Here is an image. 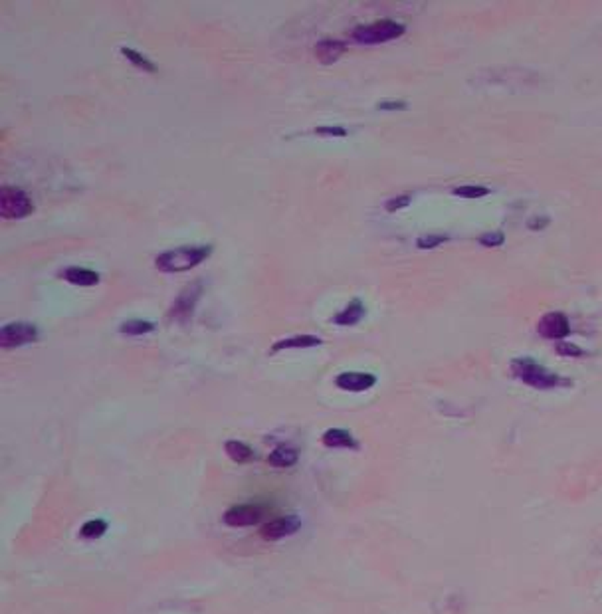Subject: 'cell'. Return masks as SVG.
<instances>
[{
	"instance_id": "6da1fadb",
	"label": "cell",
	"mask_w": 602,
	"mask_h": 614,
	"mask_svg": "<svg viewBox=\"0 0 602 614\" xmlns=\"http://www.w3.org/2000/svg\"><path fill=\"white\" fill-rule=\"evenodd\" d=\"M512 373L525 384H529L537 391H553L559 386H571V381L561 374L553 373L547 367H543L531 357H519L512 361Z\"/></svg>"
},
{
	"instance_id": "7a4b0ae2",
	"label": "cell",
	"mask_w": 602,
	"mask_h": 614,
	"mask_svg": "<svg viewBox=\"0 0 602 614\" xmlns=\"http://www.w3.org/2000/svg\"><path fill=\"white\" fill-rule=\"evenodd\" d=\"M212 246H179L155 258L157 270L165 273H181L196 268L206 258H211Z\"/></svg>"
},
{
	"instance_id": "3957f363",
	"label": "cell",
	"mask_w": 602,
	"mask_h": 614,
	"mask_svg": "<svg viewBox=\"0 0 602 614\" xmlns=\"http://www.w3.org/2000/svg\"><path fill=\"white\" fill-rule=\"evenodd\" d=\"M404 26L401 22H394L391 18H384V20L371 22V24H362V26H357L353 30L351 38L359 44H367V46H372V44H382V42H391L401 38L404 34Z\"/></svg>"
},
{
	"instance_id": "277c9868",
	"label": "cell",
	"mask_w": 602,
	"mask_h": 614,
	"mask_svg": "<svg viewBox=\"0 0 602 614\" xmlns=\"http://www.w3.org/2000/svg\"><path fill=\"white\" fill-rule=\"evenodd\" d=\"M34 212L30 196L16 187H2L0 192V214L6 220H18L26 218Z\"/></svg>"
},
{
	"instance_id": "5b68a950",
	"label": "cell",
	"mask_w": 602,
	"mask_h": 614,
	"mask_svg": "<svg viewBox=\"0 0 602 614\" xmlns=\"http://www.w3.org/2000/svg\"><path fill=\"white\" fill-rule=\"evenodd\" d=\"M34 341H38V327L32 323L12 321L2 325L0 329V345L4 349H14Z\"/></svg>"
},
{
	"instance_id": "8992f818",
	"label": "cell",
	"mask_w": 602,
	"mask_h": 614,
	"mask_svg": "<svg viewBox=\"0 0 602 614\" xmlns=\"http://www.w3.org/2000/svg\"><path fill=\"white\" fill-rule=\"evenodd\" d=\"M202 290H204V285H202V282L199 280V282L187 285V288L179 293V297L175 300L172 307L169 309V317H171L172 321H187V319L191 317L192 312H194V307H196V303H199V300H201Z\"/></svg>"
},
{
	"instance_id": "52a82bcc",
	"label": "cell",
	"mask_w": 602,
	"mask_h": 614,
	"mask_svg": "<svg viewBox=\"0 0 602 614\" xmlns=\"http://www.w3.org/2000/svg\"><path fill=\"white\" fill-rule=\"evenodd\" d=\"M537 331L545 339H557L561 341L569 333H571V323L569 317L562 312H551L545 313L539 323H537Z\"/></svg>"
},
{
	"instance_id": "ba28073f",
	"label": "cell",
	"mask_w": 602,
	"mask_h": 614,
	"mask_svg": "<svg viewBox=\"0 0 602 614\" xmlns=\"http://www.w3.org/2000/svg\"><path fill=\"white\" fill-rule=\"evenodd\" d=\"M300 527L301 519L297 515H285V517H278V519H271L266 525H261L260 535L266 541H278V539H283L288 535L300 531Z\"/></svg>"
},
{
	"instance_id": "9c48e42d",
	"label": "cell",
	"mask_w": 602,
	"mask_h": 614,
	"mask_svg": "<svg viewBox=\"0 0 602 614\" xmlns=\"http://www.w3.org/2000/svg\"><path fill=\"white\" fill-rule=\"evenodd\" d=\"M335 384L347 391V393H362L369 391L377 384V377L372 373H359V371H347L335 379Z\"/></svg>"
},
{
	"instance_id": "30bf717a",
	"label": "cell",
	"mask_w": 602,
	"mask_h": 614,
	"mask_svg": "<svg viewBox=\"0 0 602 614\" xmlns=\"http://www.w3.org/2000/svg\"><path fill=\"white\" fill-rule=\"evenodd\" d=\"M261 515H264V512L256 505H236L224 514V524L230 525V527H248V525L258 524Z\"/></svg>"
},
{
	"instance_id": "8fae6325",
	"label": "cell",
	"mask_w": 602,
	"mask_h": 614,
	"mask_svg": "<svg viewBox=\"0 0 602 614\" xmlns=\"http://www.w3.org/2000/svg\"><path fill=\"white\" fill-rule=\"evenodd\" d=\"M345 52H347V46H345V42L341 40L325 38V40H319L317 44H315V56H317V60L321 61V64H325V66L335 64Z\"/></svg>"
},
{
	"instance_id": "7c38bea8",
	"label": "cell",
	"mask_w": 602,
	"mask_h": 614,
	"mask_svg": "<svg viewBox=\"0 0 602 614\" xmlns=\"http://www.w3.org/2000/svg\"><path fill=\"white\" fill-rule=\"evenodd\" d=\"M365 313H367L365 303H362L359 297H355V300H351V302L347 303V307H345L343 312H339L335 317H333V323H335V325H341V327H353V325H357L359 321H362Z\"/></svg>"
},
{
	"instance_id": "4fadbf2b",
	"label": "cell",
	"mask_w": 602,
	"mask_h": 614,
	"mask_svg": "<svg viewBox=\"0 0 602 614\" xmlns=\"http://www.w3.org/2000/svg\"><path fill=\"white\" fill-rule=\"evenodd\" d=\"M319 345H323V339L317 335H295V337H288V339L273 343L271 353H280L283 349H309V347H319Z\"/></svg>"
},
{
	"instance_id": "5bb4252c",
	"label": "cell",
	"mask_w": 602,
	"mask_h": 614,
	"mask_svg": "<svg viewBox=\"0 0 602 614\" xmlns=\"http://www.w3.org/2000/svg\"><path fill=\"white\" fill-rule=\"evenodd\" d=\"M64 278L70 283H73V285H81V288H91V285L100 283V273L88 270V268H80V266L68 268L64 272Z\"/></svg>"
},
{
	"instance_id": "9a60e30c",
	"label": "cell",
	"mask_w": 602,
	"mask_h": 614,
	"mask_svg": "<svg viewBox=\"0 0 602 614\" xmlns=\"http://www.w3.org/2000/svg\"><path fill=\"white\" fill-rule=\"evenodd\" d=\"M323 444L325 446H329V448H359V444H357V440L353 438L351 432H347V430H341V428H331V430H327V432L323 434Z\"/></svg>"
},
{
	"instance_id": "2e32d148",
	"label": "cell",
	"mask_w": 602,
	"mask_h": 614,
	"mask_svg": "<svg viewBox=\"0 0 602 614\" xmlns=\"http://www.w3.org/2000/svg\"><path fill=\"white\" fill-rule=\"evenodd\" d=\"M297 460H300L297 450L288 448V446H280V448H276V450L270 454V458H268V462H270L271 466H276V468H291V466L297 464Z\"/></svg>"
},
{
	"instance_id": "e0dca14e",
	"label": "cell",
	"mask_w": 602,
	"mask_h": 614,
	"mask_svg": "<svg viewBox=\"0 0 602 614\" xmlns=\"http://www.w3.org/2000/svg\"><path fill=\"white\" fill-rule=\"evenodd\" d=\"M224 450H226V454L230 456L234 462L246 464L254 460V450H252L248 444L240 442V440H228L226 446H224Z\"/></svg>"
},
{
	"instance_id": "ac0fdd59",
	"label": "cell",
	"mask_w": 602,
	"mask_h": 614,
	"mask_svg": "<svg viewBox=\"0 0 602 614\" xmlns=\"http://www.w3.org/2000/svg\"><path fill=\"white\" fill-rule=\"evenodd\" d=\"M150 331H155V323L145 321V319H129V321H123L119 325V333L127 335V337H141V335H147Z\"/></svg>"
},
{
	"instance_id": "d6986e66",
	"label": "cell",
	"mask_w": 602,
	"mask_h": 614,
	"mask_svg": "<svg viewBox=\"0 0 602 614\" xmlns=\"http://www.w3.org/2000/svg\"><path fill=\"white\" fill-rule=\"evenodd\" d=\"M121 54L127 58V60L133 64V66H137L139 70L147 71V73H157L159 71V68H157V64H153V61L147 58V56H143L141 52L133 50V48H127V46H123L121 48Z\"/></svg>"
},
{
	"instance_id": "ffe728a7",
	"label": "cell",
	"mask_w": 602,
	"mask_h": 614,
	"mask_svg": "<svg viewBox=\"0 0 602 614\" xmlns=\"http://www.w3.org/2000/svg\"><path fill=\"white\" fill-rule=\"evenodd\" d=\"M107 531V524L103 519H90L88 524L81 525L80 535L85 539H100L101 535H105Z\"/></svg>"
},
{
	"instance_id": "44dd1931",
	"label": "cell",
	"mask_w": 602,
	"mask_h": 614,
	"mask_svg": "<svg viewBox=\"0 0 602 614\" xmlns=\"http://www.w3.org/2000/svg\"><path fill=\"white\" fill-rule=\"evenodd\" d=\"M454 194L462 196V199H482L485 194H490V189L482 187V184H462V187L454 189Z\"/></svg>"
},
{
	"instance_id": "7402d4cb",
	"label": "cell",
	"mask_w": 602,
	"mask_h": 614,
	"mask_svg": "<svg viewBox=\"0 0 602 614\" xmlns=\"http://www.w3.org/2000/svg\"><path fill=\"white\" fill-rule=\"evenodd\" d=\"M448 240L450 238L446 234H426V236H420L416 240V248H420V250H432V248H438L440 244Z\"/></svg>"
},
{
	"instance_id": "603a6c76",
	"label": "cell",
	"mask_w": 602,
	"mask_h": 614,
	"mask_svg": "<svg viewBox=\"0 0 602 614\" xmlns=\"http://www.w3.org/2000/svg\"><path fill=\"white\" fill-rule=\"evenodd\" d=\"M503 242H505V234L503 232H485V234H482L480 238H478V244H482V246H485V248H497V246H502Z\"/></svg>"
},
{
	"instance_id": "cb8c5ba5",
	"label": "cell",
	"mask_w": 602,
	"mask_h": 614,
	"mask_svg": "<svg viewBox=\"0 0 602 614\" xmlns=\"http://www.w3.org/2000/svg\"><path fill=\"white\" fill-rule=\"evenodd\" d=\"M557 353H559V355H565V357H584V355H586V353L582 351L581 347H577L574 343H565V341L557 343Z\"/></svg>"
},
{
	"instance_id": "d4e9b609",
	"label": "cell",
	"mask_w": 602,
	"mask_h": 614,
	"mask_svg": "<svg viewBox=\"0 0 602 614\" xmlns=\"http://www.w3.org/2000/svg\"><path fill=\"white\" fill-rule=\"evenodd\" d=\"M412 196L411 194H401V196H394V199H391V201L384 202V208L389 212H396L401 211V208H406L408 204H411Z\"/></svg>"
},
{
	"instance_id": "484cf974",
	"label": "cell",
	"mask_w": 602,
	"mask_h": 614,
	"mask_svg": "<svg viewBox=\"0 0 602 614\" xmlns=\"http://www.w3.org/2000/svg\"><path fill=\"white\" fill-rule=\"evenodd\" d=\"M315 133L317 135H327V137H347V129L345 127H337V125H331V127H317Z\"/></svg>"
},
{
	"instance_id": "4316f807",
	"label": "cell",
	"mask_w": 602,
	"mask_h": 614,
	"mask_svg": "<svg viewBox=\"0 0 602 614\" xmlns=\"http://www.w3.org/2000/svg\"><path fill=\"white\" fill-rule=\"evenodd\" d=\"M377 107L382 111H402V110H406V107H408V103H406V101H396V100L381 101Z\"/></svg>"
},
{
	"instance_id": "83f0119b",
	"label": "cell",
	"mask_w": 602,
	"mask_h": 614,
	"mask_svg": "<svg viewBox=\"0 0 602 614\" xmlns=\"http://www.w3.org/2000/svg\"><path fill=\"white\" fill-rule=\"evenodd\" d=\"M551 224V218L549 216H533L531 220L527 222V228H531V230H543L545 226H549Z\"/></svg>"
}]
</instances>
